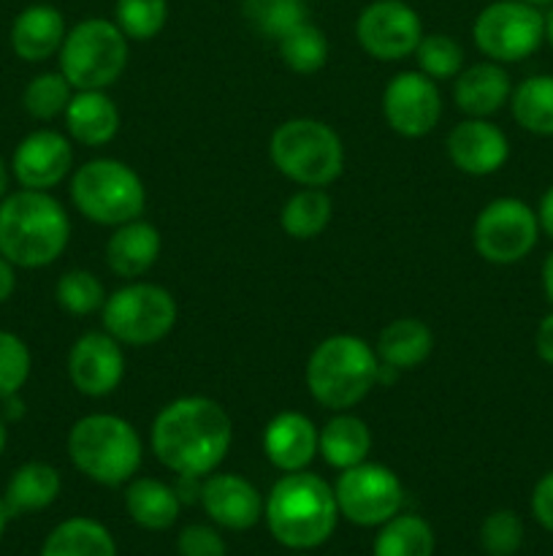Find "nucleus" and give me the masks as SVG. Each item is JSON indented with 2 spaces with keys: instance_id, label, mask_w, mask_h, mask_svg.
<instances>
[{
  "instance_id": "f257e3e1",
  "label": "nucleus",
  "mask_w": 553,
  "mask_h": 556,
  "mask_svg": "<svg viewBox=\"0 0 553 556\" xmlns=\"http://www.w3.org/2000/svg\"><path fill=\"white\" fill-rule=\"evenodd\" d=\"M231 443V416L209 396H179L152 421V454L177 476L206 478L226 462Z\"/></svg>"
},
{
  "instance_id": "f03ea898",
  "label": "nucleus",
  "mask_w": 553,
  "mask_h": 556,
  "mask_svg": "<svg viewBox=\"0 0 553 556\" xmlns=\"http://www.w3.org/2000/svg\"><path fill=\"white\" fill-rule=\"evenodd\" d=\"M68 212L49 190H16L0 199V255L20 269H43L65 253Z\"/></svg>"
},
{
  "instance_id": "7ed1b4c3",
  "label": "nucleus",
  "mask_w": 553,
  "mask_h": 556,
  "mask_svg": "<svg viewBox=\"0 0 553 556\" xmlns=\"http://www.w3.org/2000/svg\"><path fill=\"white\" fill-rule=\"evenodd\" d=\"M271 538L293 552L318 548L334 535L339 521L334 486L307 470L285 472L263 503Z\"/></svg>"
},
{
  "instance_id": "20e7f679",
  "label": "nucleus",
  "mask_w": 553,
  "mask_h": 556,
  "mask_svg": "<svg viewBox=\"0 0 553 556\" xmlns=\"http://www.w3.org/2000/svg\"><path fill=\"white\" fill-rule=\"evenodd\" d=\"M377 372V351L366 340L356 334H331L309 353L304 378L320 407L345 413L372 394Z\"/></svg>"
},
{
  "instance_id": "39448f33",
  "label": "nucleus",
  "mask_w": 553,
  "mask_h": 556,
  "mask_svg": "<svg viewBox=\"0 0 553 556\" xmlns=\"http://www.w3.org/2000/svg\"><path fill=\"white\" fill-rule=\"evenodd\" d=\"M68 456L90 481L101 486H123L139 472L144 443L125 418L114 413H90L70 427Z\"/></svg>"
},
{
  "instance_id": "423d86ee",
  "label": "nucleus",
  "mask_w": 553,
  "mask_h": 556,
  "mask_svg": "<svg viewBox=\"0 0 553 556\" xmlns=\"http://www.w3.org/2000/svg\"><path fill=\"white\" fill-rule=\"evenodd\" d=\"M276 172L301 188H329L345 172V144L331 125L312 117H293L276 125L269 139Z\"/></svg>"
},
{
  "instance_id": "0eeeda50",
  "label": "nucleus",
  "mask_w": 553,
  "mask_h": 556,
  "mask_svg": "<svg viewBox=\"0 0 553 556\" xmlns=\"http://www.w3.org/2000/svg\"><path fill=\"white\" fill-rule=\"evenodd\" d=\"M70 201L98 226H123L139 220L146 206V188L139 174L114 157L81 163L70 177Z\"/></svg>"
},
{
  "instance_id": "6e6552de",
  "label": "nucleus",
  "mask_w": 553,
  "mask_h": 556,
  "mask_svg": "<svg viewBox=\"0 0 553 556\" xmlns=\"http://www.w3.org/2000/svg\"><path fill=\"white\" fill-rule=\"evenodd\" d=\"M60 74L74 90H106L128 65V36L117 22L90 16L65 33L60 47Z\"/></svg>"
},
{
  "instance_id": "1a4fd4ad",
  "label": "nucleus",
  "mask_w": 553,
  "mask_h": 556,
  "mask_svg": "<svg viewBox=\"0 0 553 556\" xmlns=\"http://www.w3.org/2000/svg\"><path fill=\"white\" fill-rule=\"evenodd\" d=\"M101 313L103 331H108L119 345L128 348L157 345L171 334L179 318L171 293L163 286L141 280L128 282L112 296H106Z\"/></svg>"
},
{
  "instance_id": "9d476101",
  "label": "nucleus",
  "mask_w": 553,
  "mask_h": 556,
  "mask_svg": "<svg viewBox=\"0 0 553 556\" xmlns=\"http://www.w3.org/2000/svg\"><path fill=\"white\" fill-rule=\"evenodd\" d=\"M472 38L493 63H520L545 41V16L524 0H497L477 14Z\"/></svg>"
},
{
  "instance_id": "9b49d317",
  "label": "nucleus",
  "mask_w": 553,
  "mask_h": 556,
  "mask_svg": "<svg viewBox=\"0 0 553 556\" xmlns=\"http://www.w3.org/2000/svg\"><path fill=\"white\" fill-rule=\"evenodd\" d=\"M540 220L537 212L520 199H493L477 215L472 242L488 264L510 266L524 261L537 248Z\"/></svg>"
},
{
  "instance_id": "f8f14e48",
  "label": "nucleus",
  "mask_w": 553,
  "mask_h": 556,
  "mask_svg": "<svg viewBox=\"0 0 553 556\" xmlns=\"http://www.w3.org/2000/svg\"><path fill=\"white\" fill-rule=\"evenodd\" d=\"M339 516L358 527H383L404 505V486L390 467L361 462L339 472L334 483Z\"/></svg>"
},
{
  "instance_id": "ddd939ff",
  "label": "nucleus",
  "mask_w": 553,
  "mask_h": 556,
  "mask_svg": "<svg viewBox=\"0 0 553 556\" xmlns=\"http://www.w3.org/2000/svg\"><path fill=\"white\" fill-rule=\"evenodd\" d=\"M356 38L374 60L396 63L415 54L423 38V22L404 0H374L358 14Z\"/></svg>"
},
{
  "instance_id": "4468645a",
  "label": "nucleus",
  "mask_w": 553,
  "mask_h": 556,
  "mask_svg": "<svg viewBox=\"0 0 553 556\" xmlns=\"http://www.w3.org/2000/svg\"><path fill=\"white\" fill-rule=\"evenodd\" d=\"M383 117L407 139H421L437 128L442 117V96L437 81L421 71H401L383 90Z\"/></svg>"
},
{
  "instance_id": "2eb2a0df",
  "label": "nucleus",
  "mask_w": 553,
  "mask_h": 556,
  "mask_svg": "<svg viewBox=\"0 0 553 556\" xmlns=\"http://www.w3.org/2000/svg\"><path fill=\"white\" fill-rule=\"evenodd\" d=\"M68 378L90 400L114 394L125 378V351L108 331H87L68 351Z\"/></svg>"
},
{
  "instance_id": "dca6fc26",
  "label": "nucleus",
  "mask_w": 553,
  "mask_h": 556,
  "mask_svg": "<svg viewBox=\"0 0 553 556\" xmlns=\"http://www.w3.org/2000/svg\"><path fill=\"white\" fill-rule=\"evenodd\" d=\"M74 168V147L60 130H33L16 144L11 174L27 190H52Z\"/></svg>"
},
{
  "instance_id": "f3484780",
  "label": "nucleus",
  "mask_w": 553,
  "mask_h": 556,
  "mask_svg": "<svg viewBox=\"0 0 553 556\" xmlns=\"http://www.w3.org/2000/svg\"><path fill=\"white\" fill-rule=\"evenodd\" d=\"M201 508L215 521L233 532H247L263 516L260 492L236 472H209L201 486Z\"/></svg>"
},
{
  "instance_id": "a211bd4d",
  "label": "nucleus",
  "mask_w": 553,
  "mask_h": 556,
  "mask_svg": "<svg viewBox=\"0 0 553 556\" xmlns=\"http://www.w3.org/2000/svg\"><path fill=\"white\" fill-rule=\"evenodd\" d=\"M448 157L461 174L488 177L507 163L510 141L499 125L486 117H470L448 134Z\"/></svg>"
},
{
  "instance_id": "6ab92c4d",
  "label": "nucleus",
  "mask_w": 553,
  "mask_h": 556,
  "mask_svg": "<svg viewBox=\"0 0 553 556\" xmlns=\"http://www.w3.org/2000/svg\"><path fill=\"white\" fill-rule=\"evenodd\" d=\"M320 429L304 413H276L263 432V454L280 472L307 470L318 456Z\"/></svg>"
},
{
  "instance_id": "aec40b11",
  "label": "nucleus",
  "mask_w": 553,
  "mask_h": 556,
  "mask_svg": "<svg viewBox=\"0 0 553 556\" xmlns=\"http://www.w3.org/2000/svg\"><path fill=\"white\" fill-rule=\"evenodd\" d=\"M65 33V16L54 5H27L11 25V49L25 63H43L60 52Z\"/></svg>"
},
{
  "instance_id": "412c9836",
  "label": "nucleus",
  "mask_w": 553,
  "mask_h": 556,
  "mask_svg": "<svg viewBox=\"0 0 553 556\" xmlns=\"http://www.w3.org/2000/svg\"><path fill=\"white\" fill-rule=\"evenodd\" d=\"M513 96V81L502 68V63H475L470 68H461L453 85V101L470 117H491Z\"/></svg>"
},
{
  "instance_id": "4be33fe9",
  "label": "nucleus",
  "mask_w": 553,
  "mask_h": 556,
  "mask_svg": "<svg viewBox=\"0 0 553 556\" xmlns=\"http://www.w3.org/2000/svg\"><path fill=\"white\" fill-rule=\"evenodd\" d=\"M163 239L152 223L130 220L114 228L106 242V264L108 269L125 280H139L141 275L152 269L160 258Z\"/></svg>"
},
{
  "instance_id": "5701e85b",
  "label": "nucleus",
  "mask_w": 553,
  "mask_h": 556,
  "mask_svg": "<svg viewBox=\"0 0 553 556\" xmlns=\"http://www.w3.org/2000/svg\"><path fill=\"white\" fill-rule=\"evenodd\" d=\"M63 117L70 139L85 147L108 144L119 130V109L106 90H76Z\"/></svg>"
},
{
  "instance_id": "b1692460",
  "label": "nucleus",
  "mask_w": 553,
  "mask_h": 556,
  "mask_svg": "<svg viewBox=\"0 0 553 556\" xmlns=\"http://www.w3.org/2000/svg\"><path fill=\"white\" fill-rule=\"evenodd\" d=\"M60 489H63V478H60L57 467L47 465V462H27V465L16 467L14 476L9 478L3 494L5 508L11 516L38 514L60 497Z\"/></svg>"
},
{
  "instance_id": "393cba45",
  "label": "nucleus",
  "mask_w": 553,
  "mask_h": 556,
  "mask_svg": "<svg viewBox=\"0 0 553 556\" xmlns=\"http://www.w3.org/2000/svg\"><path fill=\"white\" fill-rule=\"evenodd\" d=\"M374 351H377L380 362L399 372L417 369L432 356L434 334L421 318H396L380 331Z\"/></svg>"
},
{
  "instance_id": "a878e982",
  "label": "nucleus",
  "mask_w": 553,
  "mask_h": 556,
  "mask_svg": "<svg viewBox=\"0 0 553 556\" xmlns=\"http://www.w3.org/2000/svg\"><path fill=\"white\" fill-rule=\"evenodd\" d=\"M125 508L141 530L163 532L177 525L182 503L168 483L157 478H133L125 489Z\"/></svg>"
},
{
  "instance_id": "bb28decb",
  "label": "nucleus",
  "mask_w": 553,
  "mask_h": 556,
  "mask_svg": "<svg viewBox=\"0 0 553 556\" xmlns=\"http://www.w3.org/2000/svg\"><path fill=\"white\" fill-rule=\"evenodd\" d=\"M369 451H372V432H369L366 421L350 413H336L325 427L320 429L318 454L323 456L325 465L334 470H347L361 462H366Z\"/></svg>"
},
{
  "instance_id": "cd10ccee",
  "label": "nucleus",
  "mask_w": 553,
  "mask_h": 556,
  "mask_svg": "<svg viewBox=\"0 0 553 556\" xmlns=\"http://www.w3.org/2000/svg\"><path fill=\"white\" fill-rule=\"evenodd\" d=\"M41 556H117V543L101 521L74 516L49 532Z\"/></svg>"
},
{
  "instance_id": "c85d7f7f",
  "label": "nucleus",
  "mask_w": 553,
  "mask_h": 556,
  "mask_svg": "<svg viewBox=\"0 0 553 556\" xmlns=\"http://www.w3.org/2000/svg\"><path fill=\"white\" fill-rule=\"evenodd\" d=\"M331 215H334V204L323 188H301L285 201L280 223L287 237L307 242V239L320 237L325 231Z\"/></svg>"
},
{
  "instance_id": "c756f323",
  "label": "nucleus",
  "mask_w": 553,
  "mask_h": 556,
  "mask_svg": "<svg viewBox=\"0 0 553 556\" xmlns=\"http://www.w3.org/2000/svg\"><path fill=\"white\" fill-rule=\"evenodd\" d=\"M434 530L415 514H396L380 527L374 556H434Z\"/></svg>"
},
{
  "instance_id": "7c9ffc66",
  "label": "nucleus",
  "mask_w": 553,
  "mask_h": 556,
  "mask_svg": "<svg viewBox=\"0 0 553 556\" xmlns=\"http://www.w3.org/2000/svg\"><path fill=\"white\" fill-rule=\"evenodd\" d=\"M515 123L535 136H553V76L540 74L520 81L510 96Z\"/></svg>"
},
{
  "instance_id": "2f4dec72",
  "label": "nucleus",
  "mask_w": 553,
  "mask_h": 556,
  "mask_svg": "<svg viewBox=\"0 0 553 556\" xmlns=\"http://www.w3.org/2000/svg\"><path fill=\"white\" fill-rule=\"evenodd\" d=\"M280 58L293 74H318L329 60V38L312 22H301L276 41Z\"/></svg>"
},
{
  "instance_id": "473e14b6",
  "label": "nucleus",
  "mask_w": 553,
  "mask_h": 556,
  "mask_svg": "<svg viewBox=\"0 0 553 556\" xmlns=\"http://www.w3.org/2000/svg\"><path fill=\"white\" fill-rule=\"evenodd\" d=\"M74 92L76 90L70 87V81L60 71H47V74L33 76L30 85L22 92V103H25V112L33 119L49 123V119L65 114Z\"/></svg>"
},
{
  "instance_id": "72a5a7b5",
  "label": "nucleus",
  "mask_w": 553,
  "mask_h": 556,
  "mask_svg": "<svg viewBox=\"0 0 553 556\" xmlns=\"http://www.w3.org/2000/svg\"><path fill=\"white\" fill-rule=\"evenodd\" d=\"M417 71L426 74L428 79H455L464 68V49L455 38L445 33H423L421 43L415 49Z\"/></svg>"
},
{
  "instance_id": "f704fd0d",
  "label": "nucleus",
  "mask_w": 553,
  "mask_h": 556,
  "mask_svg": "<svg viewBox=\"0 0 553 556\" xmlns=\"http://www.w3.org/2000/svg\"><path fill=\"white\" fill-rule=\"evenodd\" d=\"M114 22L130 41H150L166 27L168 0H117Z\"/></svg>"
},
{
  "instance_id": "c9c22d12",
  "label": "nucleus",
  "mask_w": 553,
  "mask_h": 556,
  "mask_svg": "<svg viewBox=\"0 0 553 556\" xmlns=\"http://www.w3.org/2000/svg\"><path fill=\"white\" fill-rule=\"evenodd\" d=\"M244 14L266 38L280 41L287 30L307 22V3L304 0H244Z\"/></svg>"
},
{
  "instance_id": "e433bc0d",
  "label": "nucleus",
  "mask_w": 553,
  "mask_h": 556,
  "mask_svg": "<svg viewBox=\"0 0 553 556\" xmlns=\"http://www.w3.org/2000/svg\"><path fill=\"white\" fill-rule=\"evenodd\" d=\"M54 299L68 315H92L106 302L103 282L87 269H70L54 286Z\"/></svg>"
},
{
  "instance_id": "4c0bfd02",
  "label": "nucleus",
  "mask_w": 553,
  "mask_h": 556,
  "mask_svg": "<svg viewBox=\"0 0 553 556\" xmlns=\"http://www.w3.org/2000/svg\"><path fill=\"white\" fill-rule=\"evenodd\" d=\"M480 543L488 556H513L524 546V521L513 510H493L480 527Z\"/></svg>"
},
{
  "instance_id": "58836bf2",
  "label": "nucleus",
  "mask_w": 553,
  "mask_h": 556,
  "mask_svg": "<svg viewBox=\"0 0 553 556\" xmlns=\"http://www.w3.org/2000/svg\"><path fill=\"white\" fill-rule=\"evenodd\" d=\"M30 367L33 358L25 342L0 329V402L11 394H20L30 378Z\"/></svg>"
},
{
  "instance_id": "ea45409f",
  "label": "nucleus",
  "mask_w": 553,
  "mask_h": 556,
  "mask_svg": "<svg viewBox=\"0 0 553 556\" xmlns=\"http://www.w3.org/2000/svg\"><path fill=\"white\" fill-rule=\"evenodd\" d=\"M179 556H228L226 541L206 525H190L177 538Z\"/></svg>"
},
{
  "instance_id": "a19ab883",
  "label": "nucleus",
  "mask_w": 553,
  "mask_h": 556,
  "mask_svg": "<svg viewBox=\"0 0 553 556\" xmlns=\"http://www.w3.org/2000/svg\"><path fill=\"white\" fill-rule=\"evenodd\" d=\"M531 514L542 530L553 532V470L537 481L535 492H531Z\"/></svg>"
},
{
  "instance_id": "79ce46f5",
  "label": "nucleus",
  "mask_w": 553,
  "mask_h": 556,
  "mask_svg": "<svg viewBox=\"0 0 553 556\" xmlns=\"http://www.w3.org/2000/svg\"><path fill=\"white\" fill-rule=\"evenodd\" d=\"M535 351L540 356L542 364L553 367V313H548L545 318L540 320L535 334Z\"/></svg>"
},
{
  "instance_id": "37998d69",
  "label": "nucleus",
  "mask_w": 553,
  "mask_h": 556,
  "mask_svg": "<svg viewBox=\"0 0 553 556\" xmlns=\"http://www.w3.org/2000/svg\"><path fill=\"white\" fill-rule=\"evenodd\" d=\"M201 486H204V478L195 476H179V483L173 486L179 503H201Z\"/></svg>"
},
{
  "instance_id": "c03bdc74",
  "label": "nucleus",
  "mask_w": 553,
  "mask_h": 556,
  "mask_svg": "<svg viewBox=\"0 0 553 556\" xmlns=\"http://www.w3.org/2000/svg\"><path fill=\"white\" fill-rule=\"evenodd\" d=\"M16 266L5 255H0V304L9 302L16 291Z\"/></svg>"
},
{
  "instance_id": "a18cd8bd",
  "label": "nucleus",
  "mask_w": 553,
  "mask_h": 556,
  "mask_svg": "<svg viewBox=\"0 0 553 556\" xmlns=\"http://www.w3.org/2000/svg\"><path fill=\"white\" fill-rule=\"evenodd\" d=\"M537 220H540V231L553 239V185L542 193L540 210H537Z\"/></svg>"
},
{
  "instance_id": "49530a36",
  "label": "nucleus",
  "mask_w": 553,
  "mask_h": 556,
  "mask_svg": "<svg viewBox=\"0 0 553 556\" xmlns=\"http://www.w3.org/2000/svg\"><path fill=\"white\" fill-rule=\"evenodd\" d=\"M0 416L5 418V421H22V418H25V400H22L20 394H11V396H5L3 402H0Z\"/></svg>"
},
{
  "instance_id": "de8ad7c7",
  "label": "nucleus",
  "mask_w": 553,
  "mask_h": 556,
  "mask_svg": "<svg viewBox=\"0 0 553 556\" xmlns=\"http://www.w3.org/2000/svg\"><path fill=\"white\" fill-rule=\"evenodd\" d=\"M542 288H545L548 302L553 304V250L548 253L545 264H542Z\"/></svg>"
},
{
  "instance_id": "09e8293b",
  "label": "nucleus",
  "mask_w": 553,
  "mask_h": 556,
  "mask_svg": "<svg viewBox=\"0 0 553 556\" xmlns=\"http://www.w3.org/2000/svg\"><path fill=\"white\" fill-rule=\"evenodd\" d=\"M9 182H11L9 166H5V161L0 157V199H5V195H9Z\"/></svg>"
},
{
  "instance_id": "8fccbe9b",
  "label": "nucleus",
  "mask_w": 553,
  "mask_h": 556,
  "mask_svg": "<svg viewBox=\"0 0 553 556\" xmlns=\"http://www.w3.org/2000/svg\"><path fill=\"white\" fill-rule=\"evenodd\" d=\"M5 443H9V421H5V418L0 416V456H3Z\"/></svg>"
},
{
  "instance_id": "3c124183",
  "label": "nucleus",
  "mask_w": 553,
  "mask_h": 556,
  "mask_svg": "<svg viewBox=\"0 0 553 556\" xmlns=\"http://www.w3.org/2000/svg\"><path fill=\"white\" fill-rule=\"evenodd\" d=\"M9 519H11V514H9V508H5V500L0 497V538H3L5 525H9Z\"/></svg>"
},
{
  "instance_id": "603ef678",
  "label": "nucleus",
  "mask_w": 553,
  "mask_h": 556,
  "mask_svg": "<svg viewBox=\"0 0 553 556\" xmlns=\"http://www.w3.org/2000/svg\"><path fill=\"white\" fill-rule=\"evenodd\" d=\"M545 41L553 47V9L545 14Z\"/></svg>"
},
{
  "instance_id": "864d4df0",
  "label": "nucleus",
  "mask_w": 553,
  "mask_h": 556,
  "mask_svg": "<svg viewBox=\"0 0 553 556\" xmlns=\"http://www.w3.org/2000/svg\"><path fill=\"white\" fill-rule=\"evenodd\" d=\"M524 3H531V5H548V3H553V0H524Z\"/></svg>"
},
{
  "instance_id": "5fc2aeb1",
  "label": "nucleus",
  "mask_w": 553,
  "mask_h": 556,
  "mask_svg": "<svg viewBox=\"0 0 553 556\" xmlns=\"http://www.w3.org/2000/svg\"><path fill=\"white\" fill-rule=\"evenodd\" d=\"M296 556H307V554H296Z\"/></svg>"
}]
</instances>
